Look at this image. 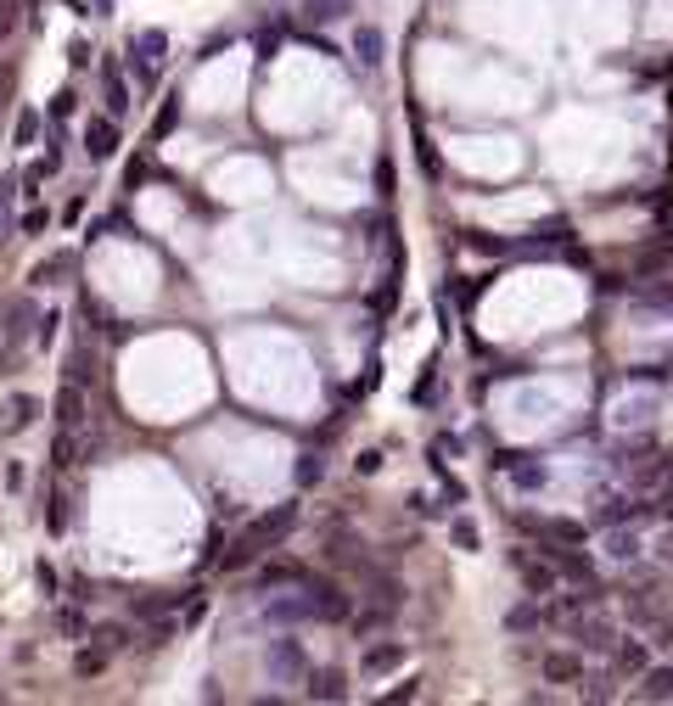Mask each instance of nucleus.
<instances>
[{
  "label": "nucleus",
  "mask_w": 673,
  "mask_h": 706,
  "mask_svg": "<svg viewBox=\"0 0 673 706\" xmlns=\"http://www.w3.org/2000/svg\"><path fill=\"white\" fill-rule=\"evenodd\" d=\"M343 673H309V701H343Z\"/></svg>",
  "instance_id": "10"
},
{
  "label": "nucleus",
  "mask_w": 673,
  "mask_h": 706,
  "mask_svg": "<svg viewBox=\"0 0 673 706\" xmlns=\"http://www.w3.org/2000/svg\"><path fill=\"white\" fill-rule=\"evenodd\" d=\"M612 667H617L623 678H640L645 667H651V650H645V645H634V639H629V645H617V650H612Z\"/></svg>",
  "instance_id": "7"
},
{
  "label": "nucleus",
  "mask_w": 673,
  "mask_h": 706,
  "mask_svg": "<svg viewBox=\"0 0 673 706\" xmlns=\"http://www.w3.org/2000/svg\"><path fill=\"white\" fill-rule=\"evenodd\" d=\"M12 29H17V6H12V0H0V40H6Z\"/></svg>",
  "instance_id": "20"
},
{
  "label": "nucleus",
  "mask_w": 673,
  "mask_h": 706,
  "mask_svg": "<svg viewBox=\"0 0 673 706\" xmlns=\"http://www.w3.org/2000/svg\"><path fill=\"white\" fill-rule=\"evenodd\" d=\"M573 634H578V645H584V650H612L617 645V628H612V622H601V617L578 622Z\"/></svg>",
  "instance_id": "5"
},
{
  "label": "nucleus",
  "mask_w": 673,
  "mask_h": 706,
  "mask_svg": "<svg viewBox=\"0 0 673 706\" xmlns=\"http://www.w3.org/2000/svg\"><path fill=\"white\" fill-rule=\"evenodd\" d=\"M511 477L522 482V488H545V466H511Z\"/></svg>",
  "instance_id": "17"
},
{
  "label": "nucleus",
  "mask_w": 673,
  "mask_h": 706,
  "mask_svg": "<svg viewBox=\"0 0 673 706\" xmlns=\"http://www.w3.org/2000/svg\"><path fill=\"white\" fill-rule=\"evenodd\" d=\"M449 533H455V544H460V550H477V527H472V522H455Z\"/></svg>",
  "instance_id": "19"
},
{
  "label": "nucleus",
  "mask_w": 673,
  "mask_h": 706,
  "mask_svg": "<svg viewBox=\"0 0 673 706\" xmlns=\"http://www.w3.org/2000/svg\"><path fill=\"white\" fill-rule=\"evenodd\" d=\"M107 113H113V118L129 113V90H124V79H118L113 68H107Z\"/></svg>",
  "instance_id": "13"
},
{
  "label": "nucleus",
  "mask_w": 673,
  "mask_h": 706,
  "mask_svg": "<svg viewBox=\"0 0 673 706\" xmlns=\"http://www.w3.org/2000/svg\"><path fill=\"white\" fill-rule=\"evenodd\" d=\"M651 516H668V522H673V488L657 499V505H651Z\"/></svg>",
  "instance_id": "22"
},
{
  "label": "nucleus",
  "mask_w": 673,
  "mask_h": 706,
  "mask_svg": "<svg viewBox=\"0 0 673 706\" xmlns=\"http://www.w3.org/2000/svg\"><path fill=\"white\" fill-rule=\"evenodd\" d=\"M393 667H404V639H387V645L359 656V673L365 678H382V673H393Z\"/></svg>",
  "instance_id": "3"
},
{
  "label": "nucleus",
  "mask_w": 673,
  "mask_h": 706,
  "mask_svg": "<svg viewBox=\"0 0 673 706\" xmlns=\"http://www.w3.org/2000/svg\"><path fill=\"white\" fill-rule=\"evenodd\" d=\"M264 662H270V673H275V678L298 673V667H303V650H298V639H275V645H270V656H264Z\"/></svg>",
  "instance_id": "4"
},
{
  "label": "nucleus",
  "mask_w": 673,
  "mask_h": 706,
  "mask_svg": "<svg viewBox=\"0 0 673 706\" xmlns=\"http://www.w3.org/2000/svg\"><path fill=\"white\" fill-rule=\"evenodd\" d=\"M539 622H545V611H539V606H516L511 617H505V628H511V634H533Z\"/></svg>",
  "instance_id": "12"
},
{
  "label": "nucleus",
  "mask_w": 673,
  "mask_h": 706,
  "mask_svg": "<svg viewBox=\"0 0 673 706\" xmlns=\"http://www.w3.org/2000/svg\"><path fill=\"white\" fill-rule=\"evenodd\" d=\"M85 146H90V157H107V152L118 146V129H113V124H90Z\"/></svg>",
  "instance_id": "11"
},
{
  "label": "nucleus",
  "mask_w": 673,
  "mask_h": 706,
  "mask_svg": "<svg viewBox=\"0 0 673 706\" xmlns=\"http://www.w3.org/2000/svg\"><path fill=\"white\" fill-rule=\"evenodd\" d=\"M606 555H612V561H634V555H640V538H634V533H612V538H606Z\"/></svg>",
  "instance_id": "14"
},
{
  "label": "nucleus",
  "mask_w": 673,
  "mask_h": 706,
  "mask_svg": "<svg viewBox=\"0 0 673 706\" xmlns=\"http://www.w3.org/2000/svg\"><path fill=\"white\" fill-rule=\"evenodd\" d=\"M511 566L522 572V589L539 600V594H556L561 589V572H556V561H533L528 550H511Z\"/></svg>",
  "instance_id": "2"
},
{
  "label": "nucleus",
  "mask_w": 673,
  "mask_h": 706,
  "mask_svg": "<svg viewBox=\"0 0 673 706\" xmlns=\"http://www.w3.org/2000/svg\"><path fill=\"white\" fill-rule=\"evenodd\" d=\"M135 62H141V73H158L163 68V34H135Z\"/></svg>",
  "instance_id": "9"
},
{
  "label": "nucleus",
  "mask_w": 673,
  "mask_h": 706,
  "mask_svg": "<svg viewBox=\"0 0 673 706\" xmlns=\"http://www.w3.org/2000/svg\"><path fill=\"white\" fill-rule=\"evenodd\" d=\"M292 522H298V505H281V510H275V516H258V522H253V527H247V533H242V544H236V555H230V566L253 561V555L264 550V544H275V538L287 533Z\"/></svg>",
  "instance_id": "1"
},
{
  "label": "nucleus",
  "mask_w": 673,
  "mask_h": 706,
  "mask_svg": "<svg viewBox=\"0 0 673 706\" xmlns=\"http://www.w3.org/2000/svg\"><path fill=\"white\" fill-rule=\"evenodd\" d=\"M17 197V180H0V225H6V208H12Z\"/></svg>",
  "instance_id": "21"
},
{
  "label": "nucleus",
  "mask_w": 673,
  "mask_h": 706,
  "mask_svg": "<svg viewBox=\"0 0 673 706\" xmlns=\"http://www.w3.org/2000/svg\"><path fill=\"white\" fill-rule=\"evenodd\" d=\"M6 415H12V426H29L34 415H40V398H12V410Z\"/></svg>",
  "instance_id": "16"
},
{
  "label": "nucleus",
  "mask_w": 673,
  "mask_h": 706,
  "mask_svg": "<svg viewBox=\"0 0 673 706\" xmlns=\"http://www.w3.org/2000/svg\"><path fill=\"white\" fill-rule=\"evenodd\" d=\"M634 695H640V701H668L673 695V667H645Z\"/></svg>",
  "instance_id": "6"
},
{
  "label": "nucleus",
  "mask_w": 673,
  "mask_h": 706,
  "mask_svg": "<svg viewBox=\"0 0 673 706\" xmlns=\"http://www.w3.org/2000/svg\"><path fill=\"white\" fill-rule=\"evenodd\" d=\"M354 51H365L359 62H376V51H382V34H376V29H365V34L354 40Z\"/></svg>",
  "instance_id": "18"
},
{
  "label": "nucleus",
  "mask_w": 673,
  "mask_h": 706,
  "mask_svg": "<svg viewBox=\"0 0 673 706\" xmlns=\"http://www.w3.org/2000/svg\"><path fill=\"white\" fill-rule=\"evenodd\" d=\"M539 673H545V678H578L584 667H578L573 656H545V662H539Z\"/></svg>",
  "instance_id": "15"
},
{
  "label": "nucleus",
  "mask_w": 673,
  "mask_h": 706,
  "mask_svg": "<svg viewBox=\"0 0 673 706\" xmlns=\"http://www.w3.org/2000/svg\"><path fill=\"white\" fill-rule=\"evenodd\" d=\"M57 421L68 426V432H79V426H85V393H79V382L62 387V398H57Z\"/></svg>",
  "instance_id": "8"
}]
</instances>
